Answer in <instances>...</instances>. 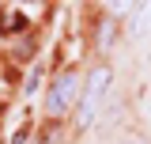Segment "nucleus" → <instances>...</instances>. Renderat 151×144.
I'll return each mask as SVG.
<instances>
[{"instance_id":"nucleus-1","label":"nucleus","mask_w":151,"mask_h":144,"mask_svg":"<svg viewBox=\"0 0 151 144\" xmlns=\"http://www.w3.org/2000/svg\"><path fill=\"white\" fill-rule=\"evenodd\" d=\"M113 84V72L106 68V65H98V68L87 76V84H83V95H79V125H91L94 121V114L102 110V99H106V91H110Z\"/></svg>"},{"instance_id":"nucleus-2","label":"nucleus","mask_w":151,"mask_h":144,"mask_svg":"<svg viewBox=\"0 0 151 144\" xmlns=\"http://www.w3.org/2000/svg\"><path fill=\"white\" fill-rule=\"evenodd\" d=\"M79 95H83V80L76 72H60L53 84H49V91H45V110L57 118V114H64L68 106H79Z\"/></svg>"}]
</instances>
